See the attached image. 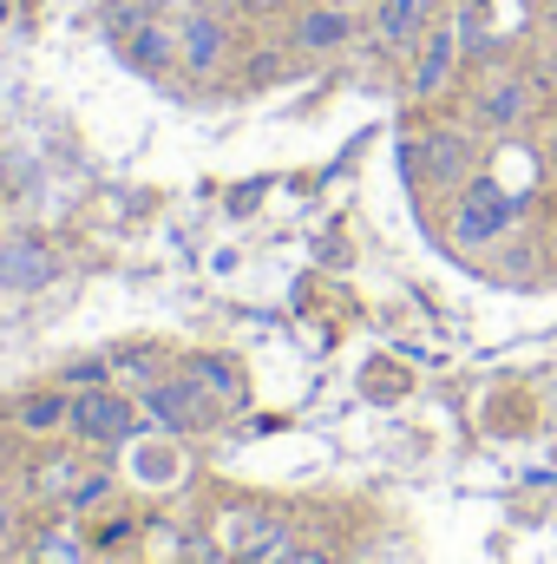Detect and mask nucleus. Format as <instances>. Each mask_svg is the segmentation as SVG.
I'll return each instance as SVG.
<instances>
[{
    "instance_id": "obj_20",
    "label": "nucleus",
    "mask_w": 557,
    "mask_h": 564,
    "mask_svg": "<svg viewBox=\"0 0 557 564\" xmlns=\"http://www.w3.org/2000/svg\"><path fill=\"white\" fill-rule=\"evenodd\" d=\"M282 66H288V46H256V53L243 59V86H270Z\"/></svg>"
},
{
    "instance_id": "obj_3",
    "label": "nucleus",
    "mask_w": 557,
    "mask_h": 564,
    "mask_svg": "<svg viewBox=\"0 0 557 564\" xmlns=\"http://www.w3.org/2000/svg\"><path fill=\"white\" fill-rule=\"evenodd\" d=\"M139 408H144V421L157 426V433H171V440H197V433H210V426L223 421V408H217L190 375H177V368H171L157 388H144Z\"/></svg>"
},
{
    "instance_id": "obj_18",
    "label": "nucleus",
    "mask_w": 557,
    "mask_h": 564,
    "mask_svg": "<svg viewBox=\"0 0 557 564\" xmlns=\"http://www.w3.org/2000/svg\"><path fill=\"white\" fill-rule=\"evenodd\" d=\"M59 388H66V394H86V388H112V355H86V361H66V368H59Z\"/></svg>"
},
{
    "instance_id": "obj_13",
    "label": "nucleus",
    "mask_w": 557,
    "mask_h": 564,
    "mask_svg": "<svg viewBox=\"0 0 557 564\" xmlns=\"http://www.w3.org/2000/svg\"><path fill=\"white\" fill-rule=\"evenodd\" d=\"M177 375H190V381L223 408V414H230V408H243V375H237V361H230V355H204V348H197V355H184V361H177Z\"/></svg>"
},
{
    "instance_id": "obj_6",
    "label": "nucleus",
    "mask_w": 557,
    "mask_h": 564,
    "mask_svg": "<svg viewBox=\"0 0 557 564\" xmlns=\"http://www.w3.org/2000/svg\"><path fill=\"white\" fill-rule=\"evenodd\" d=\"M171 26H177V59H184V73L210 79V73H223V66H230L237 33H230V20H223V13H210V7H184V20H171Z\"/></svg>"
},
{
    "instance_id": "obj_15",
    "label": "nucleus",
    "mask_w": 557,
    "mask_h": 564,
    "mask_svg": "<svg viewBox=\"0 0 557 564\" xmlns=\"http://www.w3.org/2000/svg\"><path fill=\"white\" fill-rule=\"evenodd\" d=\"M46 276H53V257H46L40 243L13 237V243L0 250V282H13V289H40Z\"/></svg>"
},
{
    "instance_id": "obj_23",
    "label": "nucleus",
    "mask_w": 557,
    "mask_h": 564,
    "mask_svg": "<svg viewBox=\"0 0 557 564\" xmlns=\"http://www.w3.org/2000/svg\"><path fill=\"white\" fill-rule=\"evenodd\" d=\"M282 564H335V552H328V545H295Z\"/></svg>"
},
{
    "instance_id": "obj_10",
    "label": "nucleus",
    "mask_w": 557,
    "mask_h": 564,
    "mask_svg": "<svg viewBox=\"0 0 557 564\" xmlns=\"http://www.w3.org/2000/svg\"><path fill=\"white\" fill-rule=\"evenodd\" d=\"M92 539H86V519H73V512H53L46 525H33V539H26V564H92Z\"/></svg>"
},
{
    "instance_id": "obj_8",
    "label": "nucleus",
    "mask_w": 557,
    "mask_h": 564,
    "mask_svg": "<svg viewBox=\"0 0 557 564\" xmlns=\"http://www.w3.org/2000/svg\"><path fill=\"white\" fill-rule=\"evenodd\" d=\"M532 106H538V93L525 73H485V86L472 93V119L485 132H518L532 119Z\"/></svg>"
},
{
    "instance_id": "obj_24",
    "label": "nucleus",
    "mask_w": 557,
    "mask_h": 564,
    "mask_svg": "<svg viewBox=\"0 0 557 564\" xmlns=\"http://www.w3.org/2000/svg\"><path fill=\"white\" fill-rule=\"evenodd\" d=\"M243 7H250V13H282L288 0H243Z\"/></svg>"
},
{
    "instance_id": "obj_12",
    "label": "nucleus",
    "mask_w": 557,
    "mask_h": 564,
    "mask_svg": "<svg viewBox=\"0 0 557 564\" xmlns=\"http://www.w3.org/2000/svg\"><path fill=\"white\" fill-rule=\"evenodd\" d=\"M426 20H433V0H374L368 33H374L381 53H407V46L426 40Z\"/></svg>"
},
{
    "instance_id": "obj_14",
    "label": "nucleus",
    "mask_w": 557,
    "mask_h": 564,
    "mask_svg": "<svg viewBox=\"0 0 557 564\" xmlns=\"http://www.w3.org/2000/svg\"><path fill=\"white\" fill-rule=\"evenodd\" d=\"M66 414H73V394L66 388H40V394H26L13 408V426L26 440H53V433H66Z\"/></svg>"
},
{
    "instance_id": "obj_4",
    "label": "nucleus",
    "mask_w": 557,
    "mask_h": 564,
    "mask_svg": "<svg viewBox=\"0 0 557 564\" xmlns=\"http://www.w3.org/2000/svg\"><path fill=\"white\" fill-rule=\"evenodd\" d=\"M354 40H361V13L341 7V0H302V7L288 13V33H282V46H288L295 59H335V53H348Z\"/></svg>"
},
{
    "instance_id": "obj_11",
    "label": "nucleus",
    "mask_w": 557,
    "mask_h": 564,
    "mask_svg": "<svg viewBox=\"0 0 557 564\" xmlns=\"http://www.w3.org/2000/svg\"><path fill=\"white\" fill-rule=\"evenodd\" d=\"M112 40H119V53H125L139 73H151V79L184 73V59H177V26H171V20H144V26H132V33H112Z\"/></svg>"
},
{
    "instance_id": "obj_1",
    "label": "nucleus",
    "mask_w": 557,
    "mask_h": 564,
    "mask_svg": "<svg viewBox=\"0 0 557 564\" xmlns=\"http://www.w3.org/2000/svg\"><path fill=\"white\" fill-rule=\"evenodd\" d=\"M66 433H73L79 446H92V453H119V446H132V440L144 433L139 394H125V388H86V394H73Z\"/></svg>"
},
{
    "instance_id": "obj_2",
    "label": "nucleus",
    "mask_w": 557,
    "mask_h": 564,
    "mask_svg": "<svg viewBox=\"0 0 557 564\" xmlns=\"http://www.w3.org/2000/svg\"><path fill=\"white\" fill-rule=\"evenodd\" d=\"M512 191L499 184V177H485V171H472L459 191H452V243L459 250H485V243H499L505 230H512Z\"/></svg>"
},
{
    "instance_id": "obj_21",
    "label": "nucleus",
    "mask_w": 557,
    "mask_h": 564,
    "mask_svg": "<svg viewBox=\"0 0 557 564\" xmlns=\"http://www.w3.org/2000/svg\"><path fill=\"white\" fill-rule=\"evenodd\" d=\"M125 539H139V525H132V519H112V525L92 539V552H99V558H112V552H125Z\"/></svg>"
},
{
    "instance_id": "obj_17",
    "label": "nucleus",
    "mask_w": 557,
    "mask_h": 564,
    "mask_svg": "<svg viewBox=\"0 0 557 564\" xmlns=\"http://www.w3.org/2000/svg\"><path fill=\"white\" fill-rule=\"evenodd\" d=\"M112 492H119V473H112L106 459H92V466H86V479L73 486V499H66L59 512H73V519H92V512H106V506H112Z\"/></svg>"
},
{
    "instance_id": "obj_7",
    "label": "nucleus",
    "mask_w": 557,
    "mask_h": 564,
    "mask_svg": "<svg viewBox=\"0 0 557 564\" xmlns=\"http://www.w3.org/2000/svg\"><path fill=\"white\" fill-rule=\"evenodd\" d=\"M459 59H466V46H459V26H452V20H446V26H426V40H419V59H414V79H407V93H414L419 106L446 99V93H452V79H459Z\"/></svg>"
},
{
    "instance_id": "obj_19",
    "label": "nucleus",
    "mask_w": 557,
    "mask_h": 564,
    "mask_svg": "<svg viewBox=\"0 0 557 564\" xmlns=\"http://www.w3.org/2000/svg\"><path fill=\"white\" fill-rule=\"evenodd\" d=\"M144 20H164V0H106V33H132Z\"/></svg>"
},
{
    "instance_id": "obj_22",
    "label": "nucleus",
    "mask_w": 557,
    "mask_h": 564,
    "mask_svg": "<svg viewBox=\"0 0 557 564\" xmlns=\"http://www.w3.org/2000/svg\"><path fill=\"white\" fill-rule=\"evenodd\" d=\"M13 532H20V506H13V492L0 486V552L13 545Z\"/></svg>"
},
{
    "instance_id": "obj_16",
    "label": "nucleus",
    "mask_w": 557,
    "mask_h": 564,
    "mask_svg": "<svg viewBox=\"0 0 557 564\" xmlns=\"http://www.w3.org/2000/svg\"><path fill=\"white\" fill-rule=\"evenodd\" d=\"M171 368H164V355L157 348H112V388H132V394H144V388H157Z\"/></svg>"
},
{
    "instance_id": "obj_5",
    "label": "nucleus",
    "mask_w": 557,
    "mask_h": 564,
    "mask_svg": "<svg viewBox=\"0 0 557 564\" xmlns=\"http://www.w3.org/2000/svg\"><path fill=\"white\" fill-rule=\"evenodd\" d=\"M479 171V139L466 126H426L414 139V184L419 191H459Z\"/></svg>"
},
{
    "instance_id": "obj_9",
    "label": "nucleus",
    "mask_w": 557,
    "mask_h": 564,
    "mask_svg": "<svg viewBox=\"0 0 557 564\" xmlns=\"http://www.w3.org/2000/svg\"><path fill=\"white\" fill-rule=\"evenodd\" d=\"M86 466H92V446H79V440H73V446L40 453V459L20 473V486H26V499H40V506H53V512H59V506L73 499V486L86 479Z\"/></svg>"
},
{
    "instance_id": "obj_25",
    "label": "nucleus",
    "mask_w": 557,
    "mask_h": 564,
    "mask_svg": "<svg viewBox=\"0 0 557 564\" xmlns=\"http://www.w3.org/2000/svg\"><path fill=\"white\" fill-rule=\"evenodd\" d=\"M551 250H557V230H551Z\"/></svg>"
}]
</instances>
